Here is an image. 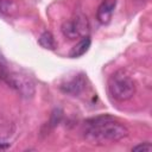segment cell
<instances>
[{
    "instance_id": "obj_8",
    "label": "cell",
    "mask_w": 152,
    "mask_h": 152,
    "mask_svg": "<svg viewBox=\"0 0 152 152\" xmlns=\"http://www.w3.org/2000/svg\"><path fill=\"white\" fill-rule=\"evenodd\" d=\"M38 43H39V45H40L42 48H44V49L53 50V49L56 48V42H55V39H53V36H52L50 32H48V31H45V32H43V33L40 34V37L38 38Z\"/></svg>"
},
{
    "instance_id": "obj_2",
    "label": "cell",
    "mask_w": 152,
    "mask_h": 152,
    "mask_svg": "<svg viewBox=\"0 0 152 152\" xmlns=\"http://www.w3.org/2000/svg\"><path fill=\"white\" fill-rule=\"evenodd\" d=\"M108 91L115 101H127L135 93V83L124 71H116L108 80Z\"/></svg>"
},
{
    "instance_id": "obj_1",
    "label": "cell",
    "mask_w": 152,
    "mask_h": 152,
    "mask_svg": "<svg viewBox=\"0 0 152 152\" xmlns=\"http://www.w3.org/2000/svg\"><path fill=\"white\" fill-rule=\"evenodd\" d=\"M127 135V127L108 115L93 118L86 122L84 137L91 144H110Z\"/></svg>"
},
{
    "instance_id": "obj_6",
    "label": "cell",
    "mask_w": 152,
    "mask_h": 152,
    "mask_svg": "<svg viewBox=\"0 0 152 152\" xmlns=\"http://www.w3.org/2000/svg\"><path fill=\"white\" fill-rule=\"evenodd\" d=\"M115 0H103L97 8L96 18L101 24H108L112 19V15L115 10Z\"/></svg>"
},
{
    "instance_id": "obj_3",
    "label": "cell",
    "mask_w": 152,
    "mask_h": 152,
    "mask_svg": "<svg viewBox=\"0 0 152 152\" xmlns=\"http://www.w3.org/2000/svg\"><path fill=\"white\" fill-rule=\"evenodd\" d=\"M7 82L10 83L11 87H13L19 94H21L23 96H31L34 91L33 88V83L30 80V77H27L26 75H21L18 72H13L6 76Z\"/></svg>"
},
{
    "instance_id": "obj_10",
    "label": "cell",
    "mask_w": 152,
    "mask_h": 152,
    "mask_svg": "<svg viewBox=\"0 0 152 152\" xmlns=\"http://www.w3.org/2000/svg\"><path fill=\"white\" fill-rule=\"evenodd\" d=\"M151 150H152V145L150 142L139 144V145H137L132 148V151H151Z\"/></svg>"
},
{
    "instance_id": "obj_4",
    "label": "cell",
    "mask_w": 152,
    "mask_h": 152,
    "mask_svg": "<svg viewBox=\"0 0 152 152\" xmlns=\"http://www.w3.org/2000/svg\"><path fill=\"white\" fill-rule=\"evenodd\" d=\"M88 30L87 18L84 17H76L69 21H65L62 25V32L69 39H75L83 36Z\"/></svg>"
},
{
    "instance_id": "obj_7",
    "label": "cell",
    "mask_w": 152,
    "mask_h": 152,
    "mask_svg": "<svg viewBox=\"0 0 152 152\" xmlns=\"http://www.w3.org/2000/svg\"><path fill=\"white\" fill-rule=\"evenodd\" d=\"M90 43H91L90 38H89L88 36H83L82 39H81V40H80V42L71 49L69 56H70L71 58H77V57L83 56V55L89 50V48H90Z\"/></svg>"
},
{
    "instance_id": "obj_5",
    "label": "cell",
    "mask_w": 152,
    "mask_h": 152,
    "mask_svg": "<svg viewBox=\"0 0 152 152\" xmlns=\"http://www.w3.org/2000/svg\"><path fill=\"white\" fill-rule=\"evenodd\" d=\"M84 86H86V81H84L83 75H77L72 77L71 80L66 81L65 83H63L61 86V90L65 94L76 96L84 89Z\"/></svg>"
},
{
    "instance_id": "obj_9",
    "label": "cell",
    "mask_w": 152,
    "mask_h": 152,
    "mask_svg": "<svg viewBox=\"0 0 152 152\" xmlns=\"http://www.w3.org/2000/svg\"><path fill=\"white\" fill-rule=\"evenodd\" d=\"M12 10H14V5L11 0H0V13L10 14Z\"/></svg>"
}]
</instances>
